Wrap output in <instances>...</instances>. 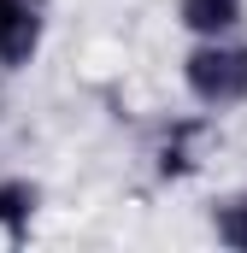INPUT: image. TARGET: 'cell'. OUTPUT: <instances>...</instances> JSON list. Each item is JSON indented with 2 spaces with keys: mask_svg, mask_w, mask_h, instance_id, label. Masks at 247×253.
I'll return each instance as SVG.
<instances>
[{
  "mask_svg": "<svg viewBox=\"0 0 247 253\" xmlns=\"http://www.w3.org/2000/svg\"><path fill=\"white\" fill-rule=\"evenodd\" d=\"M183 94L206 112H242L247 106V30L242 36H206L183 47Z\"/></svg>",
  "mask_w": 247,
  "mask_h": 253,
  "instance_id": "cell-1",
  "label": "cell"
},
{
  "mask_svg": "<svg viewBox=\"0 0 247 253\" xmlns=\"http://www.w3.org/2000/svg\"><path fill=\"white\" fill-rule=\"evenodd\" d=\"M171 18H177V30H183L188 42L242 36V30H247V0H177Z\"/></svg>",
  "mask_w": 247,
  "mask_h": 253,
  "instance_id": "cell-5",
  "label": "cell"
},
{
  "mask_svg": "<svg viewBox=\"0 0 247 253\" xmlns=\"http://www.w3.org/2000/svg\"><path fill=\"white\" fill-rule=\"evenodd\" d=\"M41 224V183L24 171H0V242L24 248Z\"/></svg>",
  "mask_w": 247,
  "mask_h": 253,
  "instance_id": "cell-4",
  "label": "cell"
},
{
  "mask_svg": "<svg viewBox=\"0 0 247 253\" xmlns=\"http://www.w3.org/2000/svg\"><path fill=\"white\" fill-rule=\"evenodd\" d=\"M212 236H218L224 248H247V189L224 194V200L212 206Z\"/></svg>",
  "mask_w": 247,
  "mask_h": 253,
  "instance_id": "cell-6",
  "label": "cell"
},
{
  "mask_svg": "<svg viewBox=\"0 0 247 253\" xmlns=\"http://www.w3.org/2000/svg\"><path fill=\"white\" fill-rule=\"evenodd\" d=\"M47 47V0H0V71H30Z\"/></svg>",
  "mask_w": 247,
  "mask_h": 253,
  "instance_id": "cell-2",
  "label": "cell"
},
{
  "mask_svg": "<svg viewBox=\"0 0 247 253\" xmlns=\"http://www.w3.org/2000/svg\"><path fill=\"white\" fill-rule=\"evenodd\" d=\"M200 159H206V112L165 124L153 135V147H147V165H153L159 183H188V177L200 171Z\"/></svg>",
  "mask_w": 247,
  "mask_h": 253,
  "instance_id": "cell-3",
  "label": "cell"
}]
</instances>
